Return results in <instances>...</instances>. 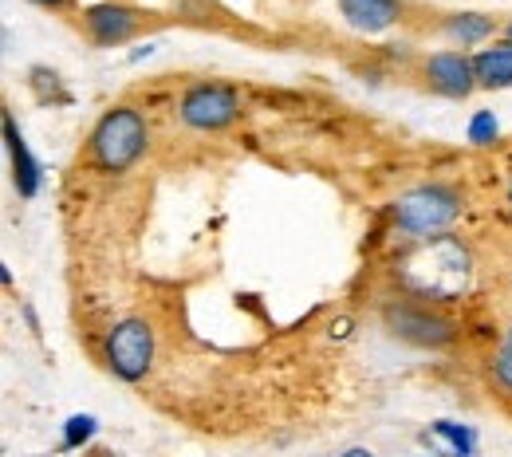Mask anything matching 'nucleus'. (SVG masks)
Segmentation results:
<instances>
[{"label": "nucleus", "mask_w": 512, "mask_h": 457, "mask_svg": "<svg viewBox=\"0 0 512 457\" xmlns=\"http://www.w3.org/2000/svg\"><path fill=\"white\" fill-rule=\"evenodd\" d=\"M489 131H497V123H493V119H489V115H481V119H477V123H473V138H477V142H481V138H485V134Z\"/></svg>", "instance_id": "2eb2a0df"}, {"label": "nucleus", "mask_w": 512, "mask_h": 457, "mask_svg": "<svg viewBox=\"0 0 512 457\" xmlns=\"http://www.w3.org/2000/svg\"><path fill=\"white\" fill-rule=\"evenodd\" d=\"M146 12L130 8V4H115V0H103V4H91L83 8V32L95 48H119L130 44L134 36L146 32Z\"/></svg>", "instance_id": "0eeeda50"}, {"label": "nucleus", "mask_w": 512, "mask_h": 457, "mask_svg": "<svg viewBox=\"0 0 512 457\" xmlns=\"http://www.w3.org/2000/svg\"><path fill=\"white\" fill-rule=\"evenodd\" d=\"M442 32H446L457 48H473V44H485L497 32V20L485 16V12H449Z\"/></svg>", "instance_id": "f8f14e48"}, {"label": "nucleus", "mask_w": 512, "mask_h": 457, "mask_svg": "<svg viewBox=\"0 0 512 457\" xmlns=\"http://www.w3.org/2000/svg\"><path fill=\"white\" fill-rule=\"evenodd\" d=\"M91 426H95L91 418H71V422H67V446L87 442V438H91Z\"/></svg>", "instance_id": "4468645a"}, {"label": "nucleus", "mask_w": 512, "mask_h": 457, "mask_svg": "<svg viewBox=\"0 0 512 457\" xmlns=\"http://www.w3.org/2000/svg\"><path fill=\"white\" fill-rule=\"evenodd\" d=\"M146 142H150V127L146 119L134 111V107H111L95 131H91V162L107 174H123L130 170L142 154H146Z\"/></svg>", "instance_id": "7ed1b4c3"}, {"label": "nucleus", "mask_w": 512, "mask_h": 457, "mask_svg": "<svg viewBox=\"0 0 512 457\" xmlns=\"http://www.w3.org/2000/svg\"><path fill=\"white\" fill-rule=\"evenodd\" d=\"M426 83L434 95L442 99H469L477 91V71H473V56L461 52V48H446V52H434L426 67H422Z\"/></svg>", "instance_id": "6e6552de"}, {"label": "nucleus", "mask_w": 512, "mask_h": 457, "mask_svg": "<svg viewBox=\"0 0 512 457\" xmlns=\"http://www.w3.org/2000/svg\"><path fill=\"white\" fill-rule=\"evenodd\" d=\"M465 276H469V261H465V249L453 237L422 241L402 264L406 288L414 292V300H426V304L449 300L457 288H465Z\"/></svg>", "instance_id": "f257e3e1"}, {"label": "nucleus", "mask_w": 512, "mask_h": 457, "mask_svg": "<svg viewBox=\"0 0 512 457\" xmlns=\"http://www.w3.org/2000/svg\"><path fill=\"white\" fill-rule=\"evenodd\" d=\"M32 4H40V8H56V12H64V8H75V0H32Z\"/></svg>", "instance_id": "dca6fc26"}, {"label": "nucleus", "mask_w": 512, "mask_h": 457, "mask_svg": "<svg viewBox=\"0 0 512 457\" xmlns=\"http://www.w3.org/2000/svg\"><path fill=\"white\" fill-rule=\"evenodd\" d=\"M347 457H371V454H363V450H355V454H347Z\"/></svg>", "instance_id": "a211bd4d"}, {"label": "nucleus", "mask_w": 512, "mask_h": 457, "mask_svg": "<svg viewBox=\"0 0 512 457\" xmlns=\"http://www.w3.org/2000/svg\"><path fill=\"white\" fill-rule=\"evenodd\" d=\"M509 205H512V186H509Z\"/></svg>", "instance_id": "6ab92c4d"}, {"label": "nucleus", "mask_w": 512, "mask_h": 457, "mask_svg": "<svg viewBox=\"0 0 512 457\" xmlns=\"http://www.w3.org/2000/svg\"><path fill=\"white\" fill-rule=\"evenodd\" d=\"M505 40H509V44H512V20H509V24H505Z\"/></svg>", "instance_id": "f3484780"}, {"label": "nucleus", "mask_w": 512, "mask_h": 457, "mask_svg": "<svg viewBox=\"0 0 512 457\" xmlns=\"http://www.w3.org/2000/svg\"><path fill=\"white\" fill-rule=\"evenodd\" d=\"M178 115L193 131H225V127L237 123L241 99H237V91L229 83H213V79L209 83H193V87H186V95L178 103Z\"/></svg>", "instance_id": "423d86ee"}, {"label": "nucleus", "mask_w": 512, "mask_h": 457, "mask_svg": "<svg viewBox=\"0 0 512 457\" xmlns=\"http://www.w3.org/2000/svg\"><path fill=\"white\" fill-rule=\"evenodd\" d=\"M4 142H8V154H12V182H16V190H20V197H32L40 190V166L28 154V142H24V134L16 131V119L8 111H4Z\"/></svg>", "instance_id": "9b49d317"}, {"label": "nucleus", "mask_w": 512, "mask_h": 457, "mask_svg": "<svg viewBox=\"0 0 512 457\" xmlns=\"http://www.w3.org/2000/svg\"><path fill=\"white\" fill-rule=\"evenodd\" d=\"M493 383L512 394V327L505 331V339L497 343V351H493Z\"/></svg>", "instance_id": "ddd939ff"}, {"label": "nucleus", "mask_w": 512, "mask_h": 457, "mask_svg": "<svg viewBox=\"0 0 512 457\" xmlns=\"http://www.w3.org/2000/svg\"><path fill=\"white\" fill-rule=\"evenodd\" d=\"M386 327L394 339L414 343V347H446L457 339V324L449 320L442 308L426 304V300H398L383 312Z\"/></svg>", "instance_id": "20e7f679"}, {"label": "nucleus", "mask_w": 512, "mask_h": 457, "mask_svg": "<svg viewBox=\"0 0 512 457\" xmlns=\"http://www.w3.org/2000/svg\"><path fill=\"white\" fill-rule=\"evenodd\" d=\"M339 12L355 32L375 36L402 20V0H339Z\"/></svg>", "instance_id": "1a4fd4ad"}, {"label": "nucleus", "mask_w": 512, "mask_h": 457, "mask_svg": "<svg viewBox=\"0 0 512 457\" xmlns=\"http://www.w3.org/2000/svg\"><path fill=\"white\" fill-rule=\"evenodd\" d=\"M473 71H477V87H485V91H505V87H512L509 40H497V44H485L481 52H473Z\"/></svg>", "instance_id": "9d476101"}, {"label": "nucleus", "mask_w": 512, "mask_h": 457, "mask_svg": "<svg viewBox=\"0 0 512 457\" xmlns=\"http://www.w3.org/2000/svg\"><path fill=\"white\" fill-rule=\"evenodd\" d=\"M154 327L146 320H123V324L111 327L107 335V367L115 379L123 383H138L150 375L154 367Z\"/></svg>", "instance_id": "39448f33"}, {"label": "nucleus", "mask_w": 512, "mask_h": 457, "mask_svg": "<svg viewBox=\"0 0 512 457\" xmlns=\"http://www.w3.org/2000/svg\"><path fill=\"white\" fill-rule=\"evenodd\" d=\"M465 209V197L457 194L446 182H426V186H414L406 194H398L390 201V221L394 229L418 237V241H430V237H442L449 225L461 217Z\"/></svg>", "instance_id": "f03ea898"}]
</instances>
